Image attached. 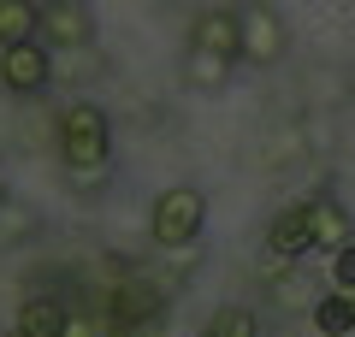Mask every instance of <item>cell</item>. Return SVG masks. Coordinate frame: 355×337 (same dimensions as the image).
Segmentation results:
<instances>
[{
    "label": "cell",
    "mask_w": 355,
    "mask_h": 337,
    "mask_svg": "<svg viewBox=\"0 0 355 337\" xmlns=\"http://www.w3.org/2000/svg\"><path fill=\"white\" fill-rule=\"evenodd\" d=\"M60 154L71 172H83V184H95V172H107L113 160V125L95 101H77L71 112L60 119Z\"/></svg>",
    "instance_id": "obj_1"
},
{
    "label": "cell",
    "mask_w": 355,
    "mask_h": 337,
    "mask_svg": "<svg viewBox=\"0 0 355 337\" xmlns=\"http://www.w3.org/2000/svg\"><path fill=\"white\" fill-rule=\"evenodd\" d=\"M202 219H207L202 189H166V196L154 201V213H148V231H154L160 249H184V243L202 237Z\"/></svg>",
    "instance_id": "obj_2"
},
{
    "label": "cell",
    "mask_w": 355,
    "mask_h": 337,
    "mask_svg": "<svg viewBox=\"0 0 355 337\" xmlns=\"http://www.w3.org/2000/svg\"><path fill=\"white\" fill-rule=\"evenodd\" d=\"M36 36L48 42V48H89V42H95V12H89L83 0H48Z\"/></svg>",
    "instance_id": "obj_3"
},
{
    "label": "cell",
    "mask_w": 355,
    "mask_h": 337,
    "mask_svg": "<svg viewBox=\"0 0 355 337\" xmlns=\"http://www.w3.org/2000/svg\"><path fill=\"white\" fill-rule=\"evenodd\" d=\"M237 24H243V60L249 65H272L291 48V30L272 6H249V12H237Z\"/></svg>",
    "instance_id": "obj_4"
},
{
    "label": "cell",
    "mask_w": 355,
    "mask_h": 337,
    "mask_svg": "<svg viewBox=\"0 0 355 337\" xmlns=\"http://www.w3.org/2000/svg\"><path fill=\"white\" fill-rule=\"evenodd\" d=\"M113 325L125 337H142V331H160L166 325V302H160V290H148V284H125L113 296Z\"/></svg>",
    "instance_id": "obj_5"
},
{
    "label": "cell",
    "mask_w": 355,
    "mask_h": 337,
    "mask_svg": "<svg viewBox=\"0 0 355 337\" xmlns=\"http://www.w3.org/2000/svg\"><path fill=\"white\" fill-rule=\"evenodd\" d=\"M0 83L12 89V95H36V89H48V48H42V42L0 48Z\"/></svg>",
    "instance_id": "obj_6"
},
{
    "label": "cell",
    "mask_w": 355,
    "mask_h": 337,
    "mask_svg": "<svg viewBox=\"0 0 355 337\" xmlns=\"http://www.w3.org/2000/svg\"><path fill=\"white\" fill-rule=\"evenodd\" d=\"M190 42H196V53H214V60H243V24H237V12H196V24H190Z\"/></svg>",
    "instance_id": "obj_7"
},
{
    "label": "cell",
    "mask_w": 355,
    "mask_h": 337,
    "mask_svg": "<svg viewBox=\"0 0 355 337\" xmlns=\"http://www.w3.org/2000/svg\"><path fill=\"white\" fill-rule=\"evenodd\" d=\"M266 249L279 254V261H296V254H308V249H314V207H308V201L284 207L279 219L266 225Z\"/></svg>",
    "instance_id": "obj_8"
},
{
    "label": "cell",
    "mask_w": 355,
    "mask_h": 337,
    "mask_svg": "<svg viewBox=\"0 0 355 337\" xmlns=\"http://www.w3.org/2000/svg\"><path fill=\"white\" fill-rule=\"evenodd\" d=\"M314 207V249H349L355 243V225H349V213H343V201H331V196H314L308 201Z\"/></svg>",
    "instance_id": "obj_9"
},
{
    "label": "cell",
    "mask_w": 355,
    "mask_h": 337,
    "mask_svg": "<svg viewBox=\"0 0 355 337\" xmlns=\"http://www.w3.org/2000/svg\"><path fill=\"white\" fill-rule=\"evenodd\" d=\"M65 320H71V308L53 302V296H30L18 308V331L24 337H65Z\"/></svg>",
    "instance_id": "obj_10"
},
{
    "label": "cell",
    "mask_w": 355,
    "mask_h": 337,
    "mask_svg": "<svg viewBox=\"0 0 355 337\" xmlns=\"http://www.w3.org/2000/svg\"><path fill=\"white\" fill-rule=\"evenodd\" d=\"M42 6H24V0H0V48H24L36 42Z\"/></svg>",
    "instance_id": "obj_11"
},
{
    "label": "cell",
    "mask_w": 355,
    "mask_h": 337,
    "mask_svg": "<svg viewBox=\"0 0 355 337\" xmlns=\"http://www.w3.org/2000/svg\"><path fill=\"white\" fill-rule=\"evenodd\" d=\"M314 325L326 337H349L355 331V302H349V290H326V296L314 302Z\"/></svg>",
    "instance_id": "obj_12"
},
{
    "label": "cell",
    "mask_w": 355,
    "mask_h": 337,
    "mask_svg": "<svg viewBox=\"0 0 355 337\" xmlns=\"http://www.w3.org/2000/svg\"><path fill=\"white\" fill-rule=\"evenodd\" d=\"M214 337H261V320H254L243 302H225V308L214 313V325H207Z\"/></svg>",
    "instance_id": "obj_13"
},
{
    "label": "cell",
    "mask_w": 355,
    "mask_h": 337,
    "mask_svg": "<svg viewBox=\"0 0 355 337\" xmlns=\"http://www.w3.org/2000/svg\"><path fill=\"white\" fill-rule=\"evenodd\" d=\"M225 71H231L225 60H214V53H196V48H190V83H196V89H219V83H225Z\"/></svg>",
    "instance_id": "obj_14"
},
{
    "label": "cell",
    "mask_w": 355,
    "mask_h": 337,
    "mask_svg": "<svg viewBox=\"0 0 355 337\" xmlns=\"http://www.w3.org/2000/svg\"><path fill=\"white\" fill-rule=\"evenodd\" d=\"M331 290H355V243L331 254Z\"/></svg>",
    "instance_id": "obj_15"
},
{
    "label": "cell",
    "mask_w": 355,
    "mask_h": 337,
    "mask_svg": "<svg viewBox=\"0 0 355 337\" xmlns=\"http://www.w3.org/2000/svg\"><path fill=\"white\" fill-rule=\"evenodd\" d=\"M65 337H101V325H95V320H77V313H71V320H65Z\"/></svg>",
    "instance_id": "obj_16"
},
{
    "label": "cell",
    "mask_w": 355,
    "mask_h": 337,
    "mask_svg": "<svg viewBox=\"0 0 355 337\" xmlns=\"http://www.w3.org/2000/svg\"><path fill=\"white\" fill-rule=\"evenodd\" d=\"M6 337H24V331H6Z\"/></svg>",
    "instance_id": "obj_17"
},
{
    "label": "cell",
    "mask_w": 355,
    "mask_h": 337,
    "mask_svg": "<svg viewBox=\"0 0 355 337\" xmlns=\"http://www.w3.org/2000/svg\"><path fill=\"white\" fill-rule=\"evenodd\" d=\"M202 337H214V331H202Z\"/></svg>",
    "instance_id": "obj_18"
}]
</instances>
